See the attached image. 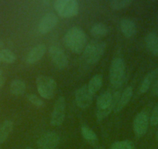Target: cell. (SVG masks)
<instances>
[{"label":"cell","mask_w":158,"mask_h":149,"mask_svg":"<svg viewBox=\"0 0 158 149\" xmlns=\"http://www.w3.org/2000/svg\"><path fill=\"white\" fill-rule=\"evenodd\" d=\"M64 42L68 50L74 54H81L87 45V36L78 27L70 28L64 36Z\"/></svg>","instance_id":"cell-1"},{"label":"cell","mask_w":158,"mask_h":149,"mask_svg":"<svg viewBox=\"0 0 158 149\" xmlns=\"http://www.w3.org/2000/svg\"><path fill=\"white\" fill-rule=\"evenodd\" d=\"M120 94V92L118 91L114 93L106 91L98 96L96 101L97 121L100 122L104 120L110 114L112 110H114Z\"/></svg>","instance_id":"cell-2"},{"label":"cell","mask_w":158,"mask_h":149,"mask_svg":"<svg viewBox=\"0 0 158 149\" xmlns=\"http://www.w3.org/2000/svg\"><path fill=\"white\" fill-rule=\"evenodd\" d=\"M106 48V45L104 41L99 40H92L90 43L87 44L83 51L85 61L89 65H95L104 54Z\"/></svg>","instance_id":"cell-3"},{"label":"cell","mask_w":158,"mask_h":149,"mask_svg":"<svg viewBox=\"0 0 158 149\" xmlns=\"http://www.w3.org/2000/svg\"><path fill=\"white\" fill-rule=\"evenodd\" d=\"M126 65L121 57L113 59L109 68V80L114 88H119L125 80Z\"/></svg>","instance_id":"cell-4"},{"label":"cell","mask_w":158,"mask_h":149,"mask_svg":"<svg viewBox=\"0 0 158 149\" xmlns=\"http://www.w3.org/2000/svg\"><path fill=\"white\" fill-rule=\"evenodd\" d=\"M36 85L39 94L42 98L51 100L55 95L57 83L53 78L46 75H39L36 79Z\"/></svg>","instance_id":"cell-5"},{"label":"cell","mask_w":158,"mask_h":149,"mask_svg":"<svg viewBox=\"0 0 158 149\" xmlns=\"http://www.w3.org/2000/svg\"><path fill=\"white\" fill-rule=\"evenodd\" d=\"M54 7L59 16L63 18L75 16L79 11L78 2L76 0H57Z\"/></svg>","instance_id":"cell-6"},{"label":"cell","mask_w":158,"mask_h":149,"mask_svg":"<svg viewBox=\"0 0 158 149\" xmlns=\"http://www.w3.org/2000/svg\"><path fill=\"white\" fill-rule=\"evenodd\" d=\"M66 101L64 97L60 96L55 102L51 117V124L54 127H59L63 124L65 118Z\"/></svg>","instance_id":"cell-7"},{"label":"cell","mask_w":158,"mask_h":149,"mask_svg":"<svg viewBox=\"0 0 158 149\" xmlns=\"http://www.w3.org/2000/svg\"><path fill=\"white\" fill-rule=\"evenodd\" d=\"M49 56L56 68L63 70L68 65V59L63 50L58 46L53 45L49 48Z\"/></svg>","instance_id":"cell-8"},{"label":"cell","mask_w":158,"mask_h":149,"mask_svg":"<svg viewBox=\"0 0 158 149\" xmlns=\"http://www.w3.org/2000/svg\"><path fill=\"white\" fill-rule=\"evenodd\" d=\"M150 117L145 111H141L136 114L133 121V131L138 138H141L147 133L149 127Z\"/></svg>","instance_id":"cell-9"},{"label":"cell","mask_w":158,"mask_h":149,"mask_svg":"<svg viewBox=\"0 0 158 149\" xmlns=\"http://www.w3.org/2000/svg\"><path fill=\"white\" fill-rule=\"evenodd\" d=\"M59 141L60 138L56 132H47L40 137L37 141V147L39 149H55Z\"/></svg>","instance_id":"cell-10"},{"label":"cell","mask_w":158,"mask_h":149,"mask_svg":"<svg viewBox=\"0 0 158 149\" xmlns=\"http://www.w3.org/2000/svg\"><path fill=\"white\" fill-rule=\"evenodd\" d=\"M93 95L89 90L88 86H83L75 92V101L77 106L81 109L89 107L92 102Z\"/></svg>","instance_id":"cell-11"},{"label":"cell","mask_w":158,"mask_h":149,"mask_svg":"<svg viewBox=\"0 0 158 149\" xmlns=\"http://www.w3.org/2000/svg\"><path fill=\"white\" fill-rule=\"evenodd\" d=\"M57 23H58V17L54 13H47L40 20L38 30L41 34H47L56 27Z\"/></svg>","instance_id":"cell-12"},{"label":"cell","mask_w":158,"mask_h":149,"mask_svg":"<svg viewBox=\"0 0 158 149\" xmlns=\"http://www.w3.org/2000/svg\"><path fill=\"white\" fill-rule=\"evenodd\" d=\"M46 51V45H44V44L37 45L34 48H32L30 51V52L28 53V54L27 56V59H26V62H27V64H30V65H33V64L36 63V62H39L44 56Z\"/></svg>","instance_id":"cell-13"},{"label":"cell","mask_w":158,"mask_h":149,"mask_svg":"<svg viewBox=\"0 0 158 149\" xmlns=\"http://www.w3.org/2000/svg\"><path fill=\"white\" fill-rule=\"evenodd\" d=\"M133 88L131 86L126 88L123 90V92L120 94L119 98H118V102H117L116 105H115V108H114V112L115 113H118L120 112L127 104L131 100L132 96H133Z\"/></svg>","instance_id":"cell-14"},{"label":"cell","mask_w":158,"mask_h":149,"mask_svg":"<svg viewBox=\"0 0 158 149\" xmlns=\"http://www.w3.org/2000/svg\"><path fill=\"white\" fill-rule=\"evenodd\" d=\"M120 30L126 37L130 38L136 34V25L133 20L125 18L120 21Z\"/></svg>","instance_id":"cell-15"},{"label":"cell","mask_w":158,"mask_h":149,"mask_svg":"<svg viewBox=\"0 0 158 149\" xmlns=\"http://www.w3.org/2000/svg\"><path fill=\"white\" fill-rule=\"evenodd\" d=\"M145 44L148 51L154 56L158 57V34L154 32L147 33L145 37Z\"/></svg>","instance_id":"cell-16"},{"label":"cell","mask_w":158,"mask_h":149,"mask_svg":"<svg viewBox=\"0 0 158 149\" xmlns=\"http://www.w3.org/2000/svg\"><path fill=\"white\" fill-rule=\"evenodd\" d=\"M158 76V67L156 68L155 69L152 70L150 72L146 75L145 78L143 80L142 83L139 87V92L140 93H145L147 91L149 90L151 86L154 83L155 80H156V77Z\"/></svg>","instance_id":"cell-17"},{"label":"cell","mask_w":158,"mask_h":149,"mask_svg":"<svg viewBox=\"0 0 158 149\" xmlns=\"http://www.w3.org/2000/svg\"><path fill=\"white\" fill-rule=\"evenodd\" d=\"M109 27L102 23H97L91 28V34L96 38H102L106 36L109 33Z\"/></svg>","instance_id":"cell-18"},{"label":"cell","mask_w":158,"mask_h":149,"mask_svg":"<svg viewBox=\"0 0 158 149\" xmlns=\"http://www.w3.org/2000/svg\"><path fill=\"white\" fill-rule=\"evenodd\" d=\"M13 129V122L10 120L5 121L0 125V144L5 142Z\"/></svg>","instance_id":"cell-19"},{"label":"cell","mask_w":158,"mask_h":149,"mask_svg":"<svg viewBox=\"0 0 158 149\" xmlns=\"http://www.w3.org/2000/svg\"><path fill=\"white\" fill-rule=\"evenodd\" d=\"M102 75L100 74H95L91 79L89 83V85H88V88H89V90L90 91V92L92 95H95L101 89L102 86Z\"/></svg>","instance_id":"cell-20"},{"label":"cell","mask_w":158,"mask_h":149,"mask_svg":"<svg viewBox=\"0 0 158 149\" xmlns=\"http://www.w3.org/2000/svg\"><path fill=\"white\" fill-rule=\"evenodd\" d=\"M26 92V84L23 80L15 79L10 84V92L13 95L22 96Z\"/></svg>","instance_id":"cell-21"},{"label":"cell","mask_w":158,"mask_h":149,"mask_svg":"<svg viewBox=\"0 0 158 149\" xmlns=\"http://www.w3.org/2000/svg\"><path fill=\"white\" fill-rule=\"evenodd\" d=\"M81 134H82L83 138L86 140L87 141L90 143H95L98 141V138H97L96 134L94 132L91 127H89L87 125H82L81 126Z\"/></svg>","instance_id":"cell-22"},{"label":"cell","mask_w":158,"mask_h":149,"mask_svg":"<svg viewBox=\"0 0 158 149\" xmlns=\"http://www.w3.org/2000/svg\"><path fill=\"white\" fill-rule=\"evenodd\" d=\"M16 54L9 49L0 50V60L2 62H5L7 64H12L16 61Z\"/></svg>","instance_id":"cell-23"},{"label":"cell","mask_w":158,"mask_h":149,"mask_svg":"<svg viewBox=\"0 0 158 149\" xmlns=\"http://www.w3.org/2000/svg\"><path fill=\"white\" fill-rule=\"evenodd\" d=\"M133 3L132 0H112L109 2V6L115 10H123L127 8Z\"/></svg>","instance_id":"cell-24"},{"label":"cell","mask_w":158,"mask_h":149,"mask_svg":"<svg viewBox=\"0 0 158 149\" xmlns=\"http://www.w3.org/2000/svg\"><path fill=\"white\" fill-rule=\"evenodd\" d=\"M110 149H135L133 142L128 140L115 141L111 145Z\"/></svg>","instance_id":"cell-25"},{"label":"cell","mask_w":158,"mask_h":149,"mask_svg":"<svg viewBox=\"0 0 158 149\" xmlns=\"http://www.w3.org/2000/svg\"><path fill=\"white\" fill-rule=\"evenodd\" d=\"M27 100L30 103H31L33 106L38 108H43L44 107L45 103L41 100L40 98L37 96L34 95V94H30L27 96Z\"/></svg>","instance_id":"cell-26"},{"label":"cell","mask_w":158,"mask_h":149,"mask_svg":"<svg viewBox=\"0 0 158 149\" xmlns=\"http://www.w3.org/2000/svg\"><path fill=\"white\" fill-rule=\"evenodd\" d=\"M150 122L152 126H156L158 124V103L154 106L150 117Z\"/></svg>","instance_id":"cell-27"},{"label":"cell","mask_w":158,"mask_h":149,"mask_svg":"<svg viewBox=\"0 0 158 149\" xmlns=\"http://www.w3.org/2000/svg\"><path fill=\"white\" fill-rule=\"evenodd\" d=\"M151 93L154 96H158V79L154 82L151 88Z\"/></svg>","instance_id":"cell-28"},{"label":"cell","mask_w":158,"mask_h":149,"mask_svg":"<svg viewBox=\"0 0 158 149\" xmlns=\"http://www.w3.org/2000/svg\"><path fill=\"white\" fill-rule=\"evenodd\" d=\"M5 82H6V78H5V75H4L3 71L0 69V89H2V86H4Z\"/></svg>","instance_id":"cell-29"},{"label":"cell","mask_w":158,"mask_h":149,"mask_svg":"<svg viewBox=\"0 0 158 149\" xmlns=\"http://www.w3.org/2000/svg\"><path fill=\"white\" fill-rule=\"evenodd\" d=\"M4 48V42L2 40H0V50L3 49Z\"/></svg>","instance_id":"cell-30"},{"label":"cell","mask_w":158,"mask_h":149,"mask_svg":"<svg viewBox=\"0 0 158 149\" xmlns=\"http://www.w3.org/2000/svg\"><path fill=\"white\" fill-rule=\"evenodd\" d=\"M156 141H158V127H157V130H156Z\"/></svg>","instance_id":"cell-31"},{"label":"cell","mask_w":158,"mask_h":149,"mask_svg":"<svg viewBox=\"0 0 158 149\" xmlns=\"http://www.w3.org/2000/svg\"><path fill=\"white\" fill-rule=\"evenodd\" d=\"M95 149H102V147H97Z\"/></svg>","instance_id":"cell-32"},{"label":"cell","mask_w":158,"mask_h":149,"mask_svg":"<svg viewBox=\"0 0 158 149\" xmlns=\"http://www.w3.org/2000/svg\"><path fill=\"white\" fill-rule=\"evenodd\" d=\"M26 149H33V148H32V147H27Z\"/></svg>","instance_id":"cell-33"},{"label":"cell","mask_w":158,"mask_h":149,"mask_svg":"<svg viewBox=\"0 0 158 149\" xmlns=\"http://www.w3.org/2000/svg\"><path fill=\"white\" fill-rule=\"evenodd\" d=\"M1 63H2V62H1V60H0V65H1Z\"/></svg>","instance_id":"cell-34"}]
</instances>
